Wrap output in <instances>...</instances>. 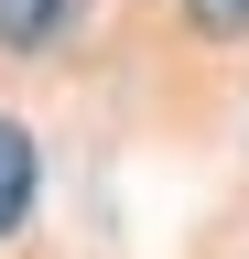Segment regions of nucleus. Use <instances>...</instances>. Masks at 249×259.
I'll return each mask as SVG.
<instances>
[{
    "instance_id": "3",
    "label": "nucleus",
    "mask_w": 249,
    "mask_h": 259,
    "mask_svg": "<svg viewBox=\"0 0 249 259\" xmlns=\"http://www.w3.org/2000/svg\"><path fill=\"white\" fill-rule=\"evenodd\" d=\"M184 22H195L206 44H238V32H249V0H184Z\"/></svg>"
},
{
    "instance_id": "2",
    "label": "nucleus",
    "mask_w": 249,
    "mask_h": 259,
    "mask_svg": "<svg viewBox=\"0 0 249 259\" xmlns=\"http://www.w3.org/2000/svg\"><path fill=\"white\" fill-rule=\"evenodd\" d=\"M87 0H0V54H54Z\"/></svg>"
},
{
    "instance_id": "1",
    "label": "nucleus",
    "mask_w": 249,
    "mask_h": 259,
    "mask_svg": "<svg viewBox=\"0 0 249 259\" xmlns=\"http://www.w3.org/2000/svg\"><path fill=\"white\" fill-rule=\"evenodd\" d=\"M33 194H44V151H33V130L0 108V238L33 227Z\"/></svg>"
}]
</instances>
